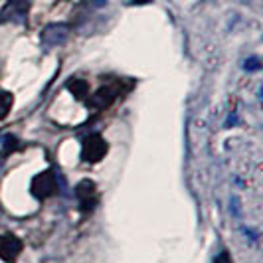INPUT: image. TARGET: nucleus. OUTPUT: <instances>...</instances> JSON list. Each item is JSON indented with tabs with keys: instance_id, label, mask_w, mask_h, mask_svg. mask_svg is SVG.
Listing matches in <instances>:
<instances>
[{
	"instance_id": "obj_1",
	"label": "nucleus",
	"mask_w": 263,
	"mask_h": 263,
	"mask_svg": "<svg viewBox=\"0 0 263 263\" xmlns=\"http://www.w3.org/2000/svg\"><path fill=\"white\" fill-rule=\"evenodd\" d=\"M30 192L32 196L38 198V200H46V198H52L58 192V178H55V172L53 171H44L34 176L32 184H30Z\"/></svg>"
},
{
	"instance_id": "obj_2",
	"label": "nucleus",
	"mask_w": 263,
	"mask_h": 263,
	"mask_svg": "<svg viewBox=\"0 0 263 263\" xmlns=\"http://www.w3.org/2000/svg\"><path fill=\"white\" fill-rule=\"evenodd\" d=\"M30 6H32V0H8L0 10V24H6V22L22 24L28 18Z\"/></svg>"
},
{
	"instance_id": "obj_3",
	"label": "nucleus",
	"mask_w": 263,
	"mask_h": 263,
	"mask_svg": "<svg viewBox=\"0 0 263 263\" xmlns=\"http://www.w3.org/2000/svg\"><path fill=\"white\" fill-rule=\"evenodd\" d=\"M107 143L101 135H89L83 141V148H81V158L85 162H99L101 158L107 155Z\"/></svg>"
},
{
	"instance_id": "obj_4",
	"label": "nucleus",
	"mask_w": 263,
	"mask_h": 263,
	"mask_svg": "<svg viewBox=\"0 0 263 263\" xmlns=\"http://www.w3.org/2000/svg\"><path fill=\"white\" fill-rule=\"evenodd\" d=\"M67 38H69V26L67 24H50V26L44 28L42 34H40V42H42V46L46 50L66 44Z\"/></svg>"
},
{
	"instance_id": "obj_5",
	"label": "nucleus",
	"mask_w": 263,
	"mask_h": 263,
	"mask_svg": "<svg viewBox=\"0 0 263 263\" xmlns=\"http://www.w3.org/2000/svg\"><path fill=\"white\" fill-rule=\"evenodd\" d=\"M22 241L20 237H16L14 234H4L0 236V257L4 261L12 263L20 253H22Z\"/></svg>"
},
{
	"instance_id": "obj_6",
	"label": "nucleus",
	"mask_w": 263,
	"mask_h": 263,
	"mask_svg": "<svg viewBox=\"0 0 263 263\" xmlns=\"http://www.w3.org/2000/svg\"><path fill=\"white\" fill-rule=\"evenodd\" d=\"M76 196L79 200V206L83 212H89L95 206V198H97V192H95V184L91 180H81L78 186H76Z\"/></svg>"
},
{
	"instance_id": "obj_7",
	"label": "nucleus",
	"mask_w": 263,
	"mask_h": 263,
	"mask_svg": "<svg viewBox=\"0 0 263 263\" xmlns=\"http://www.w3.org/2000/svg\"><path fill=\"white\" fill-rule=\"evenodd\" d=\"M119 91L115 89V87H111V85H103V87H99L97 91L91 95V99H89V103H91V107H95V109H105V107H109L115 99H117Z\"/></svg>"
},
{
	"instance_id": "obj_8",
	"label": "nucleus",
	"mask_w": 263,
	"mask_h": 263,
	"mask_svg": "<svg viewBox=\"0 0 263 263\" xmlns=\"http://www.w3.org/2000/svg\"><path fill=\"white\" fill-rule=\"evenodd\" d=\"M67 89L73 93L78 99H85L87 95H89V83L85 81V79H69L67 81Z\"/></svg>"
},
{
	"instance_id": "obj_9",
	"label": "nucleus",
	"mask_w": 263,
	"mask_h": 263,
	"mask_svg": "<svg viewBox=\"0 0 263 263\" xmlns=\"http://www.w3.org/2000/svg\"><path fill=\"white\" fill-rule=\"evenodd\" d=\"M12 103H14L12 93L6 91V89H0V121H2V119H6V115L10 113Z\"/></svg>"
},
{
	"instance_id": "obj_10",
	"label": "nucleus",
	"mask_w": 263,
	"mask_h": 263,
	"mask_svg": "<svg viewBox=\"0 0 263 263\" xmlns=\"http://www.w3.org/2000/svg\"><path fill=\"white\" fill-rule=\"evenodd\" d=\"M18 146H20L18 139L12 137V135H6V137H4V146H2V155H10V153H14V151L18 148Z\"/></svg>"
},
{
	"instance_id": "obj_11",
	"label": "nucleus",
	"mask_w": 263,
	"mask_h": 263,
	"mask_svg": "<svg viewBox=\"0 0 263 263\" xmlns=\"http://www.w3.org/2000/svg\"><path fill=\"white\" fill-rule=\"evenodd\" d=\"M246 67H248V69H255V67H259V60H257V58H253L251 62H246Z\"/></svg>"
},
{
	"instance_id": "obj_12",
	"label": "nucleus",
	"mask_w": 263,
	"mask_h": 263,
	"mask_svg": "<svg viewBox=\"0 0 263 263\" xmlns=\"http://www.w3.org/2000/svg\"><path fill=\"white\" fill-rule=\"evenodd\" d=\"M133 2H137V4H145V2H148V0H133Z\"/></svg>"
}]
</instances>
